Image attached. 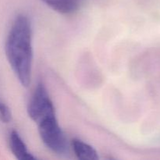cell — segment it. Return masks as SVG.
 Returning a JSON list of instances; mask_svg holds the SVG:
<instances>
[{"label": "cell", "instance_id": "obj_5", "mask_svg": "<svg viewBox=\"0 0 160 160\" xmlns=\"http://www.w3.org/2000/svg\"><path fill=\"white\" fill-rule=\"evenodd\" d=\"M53 10L62 14L73 13L79 9L84 0H42Z\"/></svg>", "mask_w": 160, "mask_h": 160}, {"label": "cell", "instance_id": "obj_4", "mask_svg": "<svg viewBox=\"0 0 160 160\" xmlns=\"http://www.w3.org/2000/svg\"><path fill=\"white\" fill-rule=\"evenodd\" d=\"M9 144L12 154L19 160H34L35 156H33L28 149L26 144L23 141L18 132L12 131L9 136Z\"/></svg>", "mask_w": 160, "mask_h": 160}, {"label": "cell", "instance_id": "obj_6", "mask_svg": "<svg viewBox=\"0 0 160 160\" xmlns=\"http://www.w3.org/2000/svg\"><path fill=\"white\" fill-rule=\"evenodd\" d=\"M72 148L75 155L79 159L82 160H97L98 159V152L96 150L80 139H73L72 141Z\"/></svg>", "mask_w": 160, "mask_h": 160}, {"label": "cell", "instance_id": "obj_7", "mask_svg": "<svg viewBox=\"0 0 160 160\" xmlns=\"http://www.w3.org/2000/svg\"><path fill=\"white\" fill-rule=\"evenodd\" d=\"M12 118V115L8 106L0 100V119L4 123H9Z\"/></svg>", "mask_w": 160, "mask_h": 160}, {"label": "cell", "instance_id": "obj_3", "mask_svg": "<svg viewBox=\"0 0 160 160\" xmlns=\"http://www.w3.org/2000/svg\"><path fill=\"white\" fill-rule=\"evenodd\" d=\"M28 112L30 118L35 123L48 116L56 114L55 107L42 83L38 84L28 106Z\"/></svg>", "mask_w": 160, "mask_h": 160}, {"label": "cell", "instance_id": "obj_2", "mask_svg": "<svg viewBox=\"0 0 160 160\" xmlns=\"http://www.w3.org/2000/svg\"><path fill=\"white\" fill-rule=\"evenodd\" d=\"M36 123L41 139L48 149L57 154H63L67 152V138L59 126L56 114L48 116Z\"/></svg>", "mask_w": 160, "mask_h": 160}, {"label": "cell", "instance_id": "obj_1", "mask_svg": "<svg viewBox=\"0 0 160 160\" xmlns=\"http://www.w3.org/2000/svg\"><path fill=\"white\" fill-rule=\"evenodd\" d=\"M8 62L23 87L31 83L33 62L32 28L28 17L19 15L12 23L5 45Z\"/></svg>", "mask_w": 160, "mask_h": 160}]
</instances>
